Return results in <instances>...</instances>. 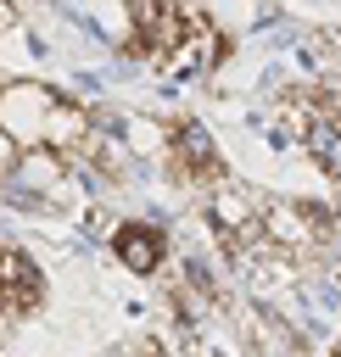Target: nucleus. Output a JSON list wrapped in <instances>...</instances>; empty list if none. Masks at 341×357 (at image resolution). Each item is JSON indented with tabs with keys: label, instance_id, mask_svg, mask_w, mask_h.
I'll use <instances>...</instances> for the list:
<instances>
[{
	"label": "nucleus",
	"instance_id": "1",
	"mask_svg": "<svg viewBox=\"0 0 341 357\" xmlns=\"http://www.w3.org/2000/svg\"><path fill=\"white\" fill-rule=\"evenodd\" d=\"M45 301H50V279H45L39 257H34L28 245L0 240V312L17 324V318L45 312Z\"/></svg>",
	"mask_w": 341,
	"mask_h": 357
},
{
	"label": "nucleus",
	"instance_id": "2",
	"mask_svg": "<svg viewBox=\"0 0 341 357\" xmlns=\"http://www.w3.org/2000/svg\"><path fill=\"white\" fill-rule=\"evenodd\" d=\"M112 257H117V268H129L140 279H157L173 262V234L157 218H123L112 229Z\"/></svg>",
	"mask_w": 341,
	"mask_h": 357
},
{
	"label": "nucleus",
	"instance_id": "3",
	"mask_svg": "<svg viewBox=\"0 0 341 357\" xmlns=\"http://www.w3.org/2000/svg\"><path fill=\"white\" fill-rule=\"evenodd\" d=\"M56 106V89L50 84H34V78H11V84H0V128L22 145V151H34L39 139H45V112Z\"/></svg>",
	"mask_w": 341,
	"mask_h": 357
},
{
	"label": "nucleus",
	"instance_id": "4",
	"mask_svg": "<svg viewBox=\"0 0 341 357\" xmlns=\"http://www.w3.org/2000/svg\"><path fill=\"white\" fill-rule=\"evenodd\" d=\"M89 128H95V112L84 100H73V95H56V106L45 112V139L39 145H50L56 156H73L89 139Z\"/></svg>",
	"mask_w": 341,
	"mask_h": 357
},
{
	"label": "nucleus",
	"instance_id": "5",
	"mask_svg": "<svg viewBox=\"0 0 341 357\" xmlns=\"http://www.w3.org/2000/svg\"><path fill=\"white\" fill-rule=\"evenodd\" d=\"M17 156H22V145H17V139H11L6 128H0V184H6L11 173H17Z\"/></svg>",
	"mask_w": 341,
	"mask_h": 357
},
{
	"label": "nucleus",
	"instance_id": "6",
	"mask_svg": "<svg viewBox=\"0 0 341 357\" xmlns=\"http://www.w3.org/2000/svg\"><path fill=\"white\" fill-rule=\"evenodd\" d=\"M335 279H341V268H335Z\"/></svg>",
	"mask_w": 341,
	"mask_h": 357
}]
</instances>
